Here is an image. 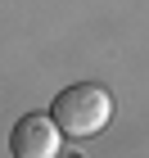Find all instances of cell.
<instances>
[{
    "label": "cell",
    "mask_w": 149,
    "mask_h": 158,
    "mask_svg": "<svg viewBox=\"0 0 149 158\" xmlns=\"http://www.w3.org/2000/svg\"><path fill=\"white\" fill-rule=\"evenodd\" d=\"M50 118L63 135L72 140H90L99 135L104 127L113 122V95L104 90L99 81H77V86H63L54 104H50Z\"/></svg>",
    "instance_id": "1"
},
{
    "label": "cell",
    "mask_w": 149,
    "mask_h": 158,
    "mask_svg": "<svg viewBox=\"0 0 149 158\" xmlns=\"http://www.w3.org/2000/svg\"><path fill=\"white\" fill-rule=\"evenodd\" d=\"M63 131L54 127L50 113H23L9 131V154L14 158H59Z\"/></svg>",
    "instance_id": "2"
}]
</instances>
